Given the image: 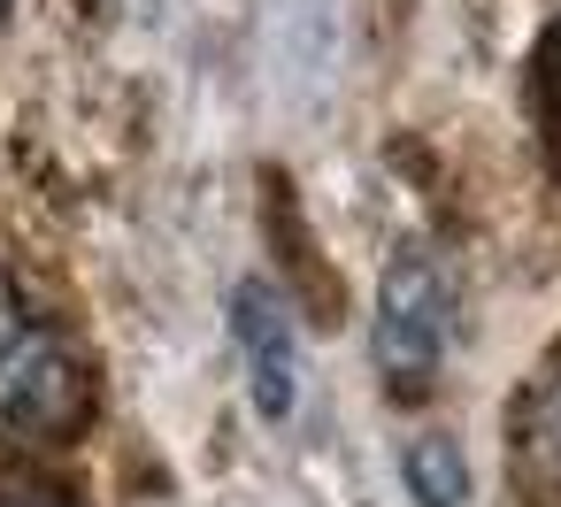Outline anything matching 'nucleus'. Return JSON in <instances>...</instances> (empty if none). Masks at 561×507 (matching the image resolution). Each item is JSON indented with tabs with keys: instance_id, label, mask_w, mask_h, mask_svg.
<instances>
[{
	"instance_id": "obj_1",
	"label": "nucleus",
	"mask_w": 561,
	"mask_h": 507,
	"mask_svg": "<svg viewBox=\"0 0 561 507\" xmlns=\"http://www.w3.org/2000/svg\"><path fill=\"white\" fill-rule=\"evenodd\" d=\"M454 269L446 254L431 246H400L377 277V377L392 400H431L438 392V369H446V346H454Z\"/></svg>"
},
{
	"instance_id": "obj_2",
	"label": "nucleus",
	"mask_w": 561,
	"mask_h": 507,
	"mask_svg": "<svg viewBox=\"0 0 561 507\" xmlns=\"http://www.w3.org/2000/svg\"><path fill=\"white\" fill-rule=\"evenodd\" d=\"M93 423V377L55 331H24L0 354V446H70Z\"/></svg>"
},
{
	"instance_id": "obj_3",
	"label": "nucleus",
	"mask_w": 561,
	"mask_h": 507,
	"mask_svg": "<svg viewBox=\"0 0 561 507\" xmlns=\"http://www.w3.org/2000/svg\"><path fill=\"white\" fill-rule=\"evenodd\" d=\"M231 338H239V361H247V392H254V415L285 423L293 400H300V331L277 300V285L247 277L231 292Z\"/></svg>"
},
{
	"instance_id": "obj_4",
	"label": "nucleus",
	"mask_w": 561,
	"mask_h": 507,
	"mask_svg": "<svg viewBox=\"0 0 561 507\" xmlns=\"http://www.w3.org/2000/svg\"><path fill=\"white\" fill-rule=\"evenodd\" d=\"M400 476H408V499H415V507H469V453H461L446 430L415 438V446L400 453Z\"/></svg>"
},
{
	"instance_id": "obj_5",
	"label": "nucleus",
	"mask_w": 561,
	"mask_h": 507,
	"mask_svg": "<svg viewBox=\"0 0 561 507\" xmlns=\"http://www.w3.org/2000/svg\"><path fill=\"white\" fill-rule=\"evenodd\" d=\"M32 331V308H24V292H16V277L0 269V354H9L16 338Z\"/></svg>"
},
{
	"instance_id": "obj_6",
	"label": "nucleus",
	"mask_w": 561,
	"mask_h": 507,
	"mask_svg": "<svg viewBox=\"0 0 561 507\" xmlns=\"http://www.w3.org/2000/svg\"><path fill=\"white\" fill-rule=\"evenodd\" d=\"M0 507H39V499H24V492H0Z\"/></svg>"
},
{
	"instance_id": "obj_7",
	"label": "nucleus",
	"mask_w": 561,
	"mask_h": 507,
	"mask_svg": "<svg viewBox=\"0 0 561 507\" xmlns=\"http://www.w3.org/2000/svg\"><path fill=\"white\" fill-rule=\"evenodd\" d=\"M553 85H561V32H553Z\"/></svg>"
},
{
	"instance_id": "obj_8",
	"label": "nucleus",
	"mask_w": 561,
	"mask_h": 507,
	"mask_svg": "<svg viewBox=\"0 0 561 507\" xmlns=\"http://www.w3.org/2000/svg\"><path fill=\"white\" fill-rule=\"evenodd\" d=\"M9 9H16V0H0V24H9Z\"/></svg>"
}]
</instances>
